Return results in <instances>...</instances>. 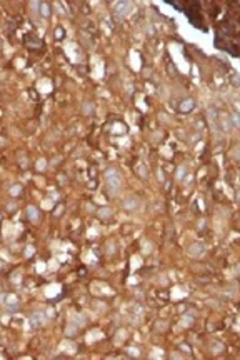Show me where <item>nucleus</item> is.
<instances>
[{
    "instance_id": "7",
    "label": "nucleus",
    "mask_w": 240,
    "mask_h": 360,
    "mask_svg": "<svg viewBox=\"0 0 240 360\" xmlns=\"http://www.w3.org/2000/svg\"><path fill=\"white\" fill-rule=\"evenodd\" d=\"M42 12H44V15H48V7L45 3H42Z\"/></svg>"
},
{
    "instance_id": "8",
    "label": "nucleus",
    "mask_w": 240,
    "mask_h": 360,
    "mask_svg": "<svg viewBox=\"0 0 240 360\" xmlns=\"http://www.w3.org/2000/svg\"><path fill=\"white\" fill-rule=\"evenodd\" d=\"M57 38H62V29H57Z\"/></svg>"
},
{
    "instance_id": "5",
    "label": "nucleus",
    "mask_w": 240,
    "mask_h": 360,
    "mask_svg": "<svg viewBox=\"0 0 240 360\" xmlns=\"http://www.w3.org/2000/svg\"><path fill=\"white\" fill-rule=\"evenodd\" d=\"M32 322H34V325H38V323H42L44 322V319H42V315H40V319H38V315L35 313L34 317H32Z\"/></svg>"
},
{
    "instance_id": "1",
    "label": "nucleus",
    "mask_w": 240,
    "mask_h": 360,
    "mask_svg": "<svg viewBox=\"0 0 240 360\" xmlns=\"http://www.w3.org/2000/svg\"><path fill=\"white\" fill-rule=\"evenodd\" d=\"M105 178H107V185L110 187L112 190H117L120 187V183H122L120 174L115 170V168H108V170L105 172Z\"/></svg>"
},
{
    "instance_id": "2",
    "label": "nucleus",
    "mask_w": 240,
    "mask_h": 360,
    "mask_svg": "<svg viewBox=\"0 0 240 360\" xmlns=\"http://www.w3.org/2000/svg\"><path fill=\"white\" fill-rule=\"evenodd\" d=\"M27 214H29L30 220H34V222L38 218V212H37V209H35V207H27Z\"/></svg>"
},
{
    "instance_id": "3",
    "label": "nucleus",
    "mask_w": 240,
    "mask_h": 360,
    "mask_svg": "<svg viewBox=\"0 0 240 360\" xmlns=\"http://www.w3.org/2000/svg\"><path fill=\"white\" fill-rule=\"evenodd\" d=\"M117 10L118 13H125V12H129V3L127 2H120V3H117Z\"/></svg>"
},
{
    "instance_id": "4",
    "label": "nucleus",
    "mask_w": 240,
    "mask_h": 360,
    "mask_svg": "<svg viewBox=\"0 0 240 360\" xmlns=\"http://www.w3.org/2000/svg\"><path fill=\"white\" fill-rule=\"evenodd\" d=\"M192 107H193V102H192V100H189V102H183V104L180 105V110L185 112V110H190Z\"/></svg>"
},
{
    "instance_id": "6",
    "label": "nucleus",
    "mask_w": 240,
    "mask_h": 360,
    "mask_svg": "<svg viewBox=\"0 0 240 360\" xmlns=\"http://www.w3.org/2000/svg\"><path fill=\"white\" fill-rule=\"evenodd\" d=\"M135 205H137L135 200H127V202H125V207H127V209H135Z\"/></svg>"
}]
</instances>
